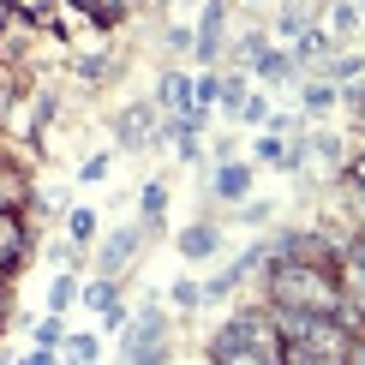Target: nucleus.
<instances>
[{"label": "nucleus", "mask_w": 365, "mask_h": 365, "mask_svg": "<svg viewBox=\"0 0 365 365\" xmlns=\"http://www.w3.org/2000/svg\"><path fill=\"white\" fill-rule=\"evenodd\" d=\"M269 306L287 312H317V317H341L347 312V287L336 282V269L317 257H269Z\"/></svg>", "instance_id": "f257e3e1"}, {"label": "nucleus", "mask_w": 365, "mask_h": 365, "mask_svg": "<svg viewBox=\"0 0 365 365\" xmlns=\"http://www.w3.org/2000/svg\"><path fill=\"white\" fill-rule=\"evenodd\" d=\"M282 329V365H341L347 354V324L341 317H317V312H287L269 306Z\"/></svg>", "instance_id": "f03ea898"}, {"label": "nucleus", "mask_w": 365, "mask_h": 365, "mask_svg": "<svg viewBox=\"0 0 365 365\" xmlns=\"http://www.w3.org/2000/svg\"><path fill=\"white\" fill-rule=\"evenodd\" d=\"M120 336H126L120 365H168V317H162V306H144Z\"/></svg>", "instance_id": "7ed1b4c3"}, {"label": "nucleus", "mask_w": 365, "mask_h": 365, "mask_svg": "<svg viewBox=\"0 0 365 365\" xmlns=\"http://www.w3.org/2000/svg\"><path fill=\"white\" fill-rule=\"evenodd\" d=\"M144 234H150L144 222H132V227H114V240H108V246H102V257H96V269H102V276H120V269H126L132 257H138V246H144Z\"/></svg>", "instance_id": "20e7f679"}, {"label": "nucleus", "mask_w": 365, "mask_h": 365, "mask_svg": "<svg viewBox=\"0 0 365 365\" xmlns=\"http://www.w3.org/2000/svg\"><path fill=\"white\" fill-rule=\"evenodd\" d=\"M222 24H227V0H210L197 30H192V54L204 60V66H216V54H222Z\"/></svg>", "instance_id": "39448f33"}, {"label": "nucleus", "mask_w": 365, "mask_h": 365, "mask_svg": "<svg viewBox=\"0 0 365 365\" xmlns=\"http://www.w3.org/2000/svg\"><path fill=\"white\" fill-rule=\"evenodd\" d=\"M156 108H168L174 120H186V126H204V114H197V102H192V78H186V72H168V78H162Z\"/></svg>", "instance_id": "423d86ee"}, {"label": "nucleus", "mask_w": 365, "mask_h": 365, "mask_svg": "<svg viewBox=\"0 0 365 365\" xmlns=\"http://www.w3.org/2000/svg\"><path fill=\"white\" fill-rule=\"evenodd\" d=\"M240 60H246V66H257L264 78H287V72H294V60H287L282 48H269L264 36H246V42H240Z\"/></svg>", "instance_id": "0eeeda50"}, {"label": "nucleus", "mask_w": 365, "mask_h": 365, "mask_svg": "<svg viewBox=\"0 0 365 365\" xmlns=\"http://www.w3.org/2000/svg\"><path fill=\"white\" fill-rule=\"evenodd\" d=\"M222 197V204H246V192H252V168L246 162H216V186H210Z\"/></svg>", "instance_id": "6e6552de"}, {"label": "nucleus", "mask_w": 365, "mask_h": 365, "mask_svg": "<svg viewBox=\"0 0 365 365\" xmlns=\"http://www.w3.org/2000/svg\"><path fill=\"white\" fill-rule=\"evenodd\" d=\"M210 365H282V359L257 354V347H240V341H227V336H210Z\"/></svg>", "instance_id": "1a4fd4ad"}, {"label": "nucleus", "mask_w": 365, "mask_h": 365, "mask_svg": "<svg viewBox=\"0 0 365 365\" xmlns=\"http://www.w3.org/2000/svg\"><path fill=\"white\" fill-rule=\"evenodd\" d=\"M222 252V234L210 222H192L186 234H180V257H192V264H204V257H216Z\"/></svg>", "instance_id": "9d476101"}, {"label": "nucleus", "mask_w": 365, "mask_h": 365, "mask_svg": "<svg viewBox=\"0 0 365 365\" xmlns=\"http://www.w3.org/2000/svg\"><path fill=\"white\" fill-rule=\"evenodd\" d=\"M150 126H156V108H144V102H138V108H126V114H120V144H126V150L150 144Z\"/></svg>", "instance_id": "9b49d317"}, {"label": "nucleus", "mask_w": 365, "mask_h": 365, "mask_svg": "<svg viewBox=\"0 0 365 365\" xmlns=\"http://www.w3.org/2000/svg\"><path fill=\"white\" fill-rule=\"evenodd\" d=\"M354 24H359V12H354V0H336V6L324 12V36H329V42H341V36H354Z\"/></svg>", "instance_id": "f8f14e48"}, {"label": "nucleus", "mask_w": 365, "mask_h": 365, "mask_svg": "<svg viewBox=\"0 0 365 365\" xmlns=\"http://www.w3.org/2000/svg\"><path fill=\"white\" fill-rule=\"evenodd\" d=\"M96 354H102L96 336H66V341H60V359H66V365H96Z\"/></svg>", "instance_id": "ddd939ff"}, {"label": "nucleus", "mask_w": 365, "mask_h": 365, "mask_svg": "<svg viewBox=\"0 0 365 365\" xmlns=\"http://www.w3.org/2000/svg\"><path fill=\"white\" fill-rule=\"evenodd\" d=\"M66 240H72V246H90V240H96V210H72V216H66Z\"/></svg>", "instance_id": "4468645a"}, {"label": "nucleus", "mask_w": 365, "mask_h": 365, "mask_svg": "<svg viewBox=\"0 0 365 365\" xmlns=\"http://www.w3.org/2000/svg\"><path fill=\"white\" fill-rule=\"evenodd\" d=\"M299 102H306V114L336 108V84H329V78H317V84H306V90H299Z\"/></svg>", "instance_id": "2eb2a0df"}, {"label": "nucleus", "mask_w": 365, "mask_h": 365, "mask_svg": "<svg viewBox=\"0 0 365 365\" xmlns=\"http://www.w3.org/2000/svg\"><path fill=\"white\" fill-rule=\"evenodd\" d=\"M84 287H78V276H54V287H48V312H72V299H78Z\"/></svg>", "instance_id": "dca6fc26"}, {"label": "nucleus", "mask_w": 365, "mask_h": 365, "mask_svg": "<svg viewBox=\"0 0 365 365\" xmlns=\"http://www.w3.org/2000/svg\"><path fill=\"white\" fill-rule=\"evenodd\" d=\"M162 210H168V186H162V180H150V186H144V227H156Z\"/></svg>", "instance_id": "f3484780"}, {"label": "nucleus", "mask_w": 365, "mask_h": 365, "mask_svg": "<svg viewBox=\"0 0 365 365\" xmlns=\"http://www.w3.org/2000/svg\"><path fill=\"white\" fill-rule=\"evenodd\" d=\"M84 299H90V306H96V312H108V306H120V282H114V276L90 282V287H84Z\"/></svg>", "instance_id": "a211bd4d"}, {"label": "nucleus", "mask_w": 365, "mask_h": 365, "mask_svg": "<svg viewBox=\"0 0 365 365\" xmlns=\"http://www.w3.org/2000/svg\"><path fill=\"white\" fill-rule=\"evenodd\" d=\"M60 341H66V324H60V312H48V317L36 324V347H48V354H54Z\"/></svg>", "instance_id": "6ab92c4d"}, {"label": "nucleus", "mask_w": 365, "mask_h": 365, "mask_svg": "<svg viewBox=\"0 0 365 365\" xmlns=\"http://www.w3.org/2000/svg\"><path fill=\"white\" fill-rule=\"evenodd\" d=\"M240 102H246V78H222V96H216V108L240 114Z\"/></svg>", "instance_id": "aec40b11"}, {"label": "nucleus", "mask_w": 365, "mask_h": 365, "mask_svg": "<svg viewBox=\"0 0 365 365\" xmlns=\"http://www.w3.org/2000/svg\"><path fill=\"white\" fill-rule=\"evenodd\" d=\"M257 162H282V168H287V144L276 138V132H264V138H257Z\"/></svg>", "instance_id": "412c9836"}, {"label": "nucleus", "mask_w": 365, "mask_h": 365, "mask_svg": "<svg viewBox=\"0 0 365 365\" xmlns=\"http://www.w3.org/2000/svg\"><path fill=\"white\" fill-rule=\"evenodd\" d=\"M359 72H365L359 54H336V60H329V78H359Z\"/></svg>", "instance_id": "4be33fe9"}, {"label": "nucleus", "mask_w": 365, "mask_h": 365, "mask_svg": "<svg viewBox=\"0 0 365 365\" xmlns=\"http://www.w3.org/2000/svg\"><path fill=\"white\" fill-rule=\"evenodd\" d=\"M174 306H180V312L204 306V287H197V282H174Z\"/></svg>", "instance_id": "5701e85b"}, {"label": "nucleus", "mask_w": 365, "mask_h": 365, "mask_svg": "<svg viewBox=\"0 0 365 365\" xmlns=\"http://www.w3.org/2000/svg\"><path fill=\"white\" fill-rule=\"evenodd\" d=\"M6 6H12V12H24V19H48L60 0H6Z\"/></svg>", "instance_id": "b1692460"}, {"label": "nucleus", "mask_w": 365, "mask_h": 365, "mask_svg": "<svg viewBox=\"0 0 365 365\" xmlns=\"http://www.w3.org/2000/svg\"><path fill=\"white\" fill-rule=\"evenodd\" d=\"M240 120H252V126H264V120H269V102H264V96H246V102H240Z\"/></svg>", "instance_id": "393cba45"}, {"label": "nucleus", "mask_w": 365, "mask_h": 365, "mask_svg": "<svg viewBox=\"0 0 365 365\" xmlns=\"http://www.w3.org/2000/svg\"><path fill=\"white\" fill-rule=\"evenodd\" d=\"M108 168H114V156H90L78 168V180H108Z\"/></svg>", "instance_id": "a878e982"}, {"label": "nucleus", "mask_w": 365, "mask_h": 365, "mask_svg": "<svg viewBox=\"0 0 365 365\" xmlns=\"http://www.w3.org/2000/svg\"><path fill=\"white\" fill-rule=\"evenodd\" d=\"M347 186H354V197L365 204V156H354V162H347Z\"/></svg>", "instance_id": "bb28decb"}, {"label": "nucleus", "mask_w": 365, "mask_h": 365, "mask_svg": "<svg viewBox=\"0 0 365 365\" xmlns=\"http://www.w3.org/2000/svg\"><path fill=\"white\" fill-rule=\"evenodd\" d=\"M19 192H24L19 180H12V174H0V210H12V204H19Z\"/></svg>", "instance_id": "cd10ccee"}, {"label": "nucleus", "mask_w": 365, "mask_h": 365, "mask_svg": "<svg viewBox=\"0 0 365 365\" xmlns=\"http://www.w3.org/2000/svg\"><path fill=\"white\" fill-rule=\"evenodd\" d=\"M19 365H54V354H48V347H36V354H24Z\"/></svg>", "instance_id": "c85d7f7f"}, {"label": "nucleus", "mask_w": 365, "mask_h": 365, "mask_svg": "<svg viewBox=\"0 0 365 365\" xmlns=\"http://www.w3.org/2000/svg\"><path fill=\"white\" fill-rule=\"evenodd\" d=\"M347 102H354V108L365 114V90H347Z\"/></svg>", "instance_id": "c756f323"}, {"label": "nucleus", "mask_w": 365, "mask_h": 365, "mask_svg": "<svg viewBox=\"0 0 365 365\" xmlns=\"http://www.w3.org/2000/svg\"><path fill=\"white\" fill-rule=\"evenodd\" d=\"M6 19H12V6H6V0H0V24H6Z\"/></svg>", "instance_id": "7c9ffc66"}, {"label": "nucleus", "mask_w": 365, "mask_h": 365, "mask_svg": "<svg viewBox=\"0 0 365 365\" xmlns=\"http://www.w3.org/2000/svg\"><path fill=\"white\" fill-rule=\"evenodd\" d=\"M246 6H264V0H246Z\"/></svg>", "instance_id": "2f4dec72"}, {"label": "nucleus", "mask_w": 365, "mask_h": 365, "mask_svg": "<svg viewBox=\"0 0 365 365\" xmlns=\"http://www.w3.org/2000/svg\"><path fill=\"white\" fill-rule=\"evenodd\" d=\"M0 287H6V269H0Z\"/></svg>", "instance_id": "473e14b6"}, {"label": "nucleus", "mask_w": 365, "mask_h": 365, "mask_svg": "<svg viewBox=\"0 0 365 365\" xmlns=\"http://www.w3.org/2000/svg\"><path fill=\"white\" fill-rule=\"evenodd\" d=\"M359 12H365V0H359Z\"/></svg>", "instance_id": "72a5a7b5"}]
</instances>
